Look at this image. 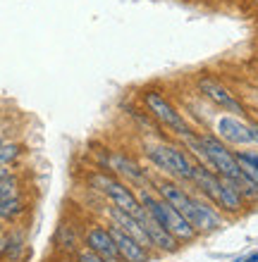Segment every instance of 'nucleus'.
<instances>
[{
  "label": "nucleus",
  "mask_w": 258,
  "mask_h": 262,
  "mask_svg": "<svg viewBox=\"0 0 258 262\" xmlns=\"http://www.w3.org/2000/svg\"><path fill=\"white\" fill-rule=\"evenodd\" d=\"M84 246L91 250H96L101 257H120L117 255V246L112 241L110 227L108 224H101V222H93L84 229Z\"/></svg>",
  "instance_id": "nucleus-11"
},
{
  "label": "nucleus",
  "mask_w": 258,
  "mask_h": 262,
  "mask_svg": "<svg viewBox=\"0 0 258 262\" xmlns=\"http://www.w3.org/2000/svg\"><path fill=\"white\" fill-rule=\"evenodd\" d=\"M74 262H105V257H101L96 250H91V248H86V246H82V248L74 253Z\"/></svg>",
  "instance_id": "nucleus-17"
},
{
  "label": "nucleus",
  "mask_w": 258,
  "mask_h": 262,
  "mask_svg": "<svg viewBox=\"0 0 258 262\" xmlns=\"http://www.w3.org/2000/svg\"><path fill=\"white\" fill-rule=\"evenodd\" d=\"M242 262H258V253H253V255H249L246 260H242Z\"/></svg>",
  "instance_id": "nucleus-20"
},
{
  "label": "nucleus",
  "mask_w": 258,
  "mask_h": 262,
  "mask_svg": "<svg viewBox=\"0 0 258 262\" xmlns=\"http://www.w3.org/2000/svg\"><path fill=\"white\" fill-rule=\"evenodd\" d=\"M213 134H215L220 141L234 148V150H242V148H253V136H251V126H249V119L246 117H237V115H217L215 122H213Z\"/></svg>",
  "instance_id": "nucleus-8"
},
{
  "label": "nucleus",
  "mask_w": 258,
  "mask_h": 262,
  "mask_svg": "<svg viewBox=\"0 0 258 262\" xmlns=\"http://www.w3.org/2000/svg\"><path fill=\"white\" fill-rule=\"evenodd\" d=\"M93 167L120 177L132 188H151L153 186V179L158 177L153 169H148V165H141L132 152L112 150V148L101 150V155L93 160Z\"/></svg>",
  "instance_id": "nucleus-3"
},
{
  "label": "nucleus",
  "mask_w": 258,
  "mask_h": 262,
  "mask_svg": "<svg viewBox=\"0 0 258 262\" xmlns=\"http://www.w3.org/2000/svg\"><path fill=\"white\" fill-rule=\"evenodd\" d=\"M108 227H110L112 241H115V246H117V255L125 262H148L151 257H153L151 250H146L136 238H132V236L127 234V231H122V229L115 227V224H110V222H108Z\"/></svg>",
  "instance_id": "nucleus-12"
},
{
  "label": "nucleus",
  "mask_w": 258,
  "mask_h": 262,
  "mask_svg": "<svg viewBox=\"0 0 258 262\" xmlns=\"http://www.w3.org/2000/svg\"><path fill=\"white\" fill-rule=\"evenodd\" d=\"M105 262H125V260H122V257H108Z\"/></svg>",
  "instance_id": "nucleus-22"
},
{
  "label": "nucleus",
  "mask_w": 258,
  "mask_h": 262,
  "mask_svg": "<svg viewBox=\"0 0 258 262\" xmlns=\"http://www.w3.org/2000/svg\"><path fill=\"white\" fill-rule=\"evenodd\" d=\"M251 126V136H253V148H258V119H249Z\"/></svg>",
  "instance_id": "nucleus-18"
},
{
  "label": "nucleus",
  "mask_w": 258,
  "mask_h": 262,
  "mask_svg": "<svg viewBox=\"0 0 258 262\" xmlns=\"http://www.w3.org/2000/svg\"><path fill=\"white\" fill-rule=\"evenodd\" d=\"M141 158L146 160V165L153 169L158 177L174 179L180 184L191 181L196 160L191 152L177 141V138H144L141 141Z\"/></svg>",
  "instance_id": "nucleus-1"
},
{
  "label": "nucleus",
  "mask_w": 258,
  "mask_h": 262,
  "mask_svg": "<svg viewBox=\"0 0 258 262\" xmlns=\"http://www.w3.org/2000/svg\"><path fill=\"white\" fill-rule=\"evenodd\" d=\"M213 205H215L225 217H237V214H242L246 207H249V203H246L242 191H239L237 181L220 177V191H217V198Z\"/></svg>",
  "instance_id": "nucleus-10"
},
{
  "label": "nucleus",
  "mask_w": 258,
  "mask_h": 262,
  "mask_svg": "<svg viewBox=\"0 0 258 262\" xmlns=\"http://www.w3.org/2000/svg\"><path fill=\"white\" fill-rule=\"evenodd\" d=\"M136 220L141 222V227L146 229V234H148V238H151V243H153L155 253H174V250H180L182 243L177 241V238H174V236L170 234L168 229L163 227L161 222L155 220L144 205H141V212L136 214Z\"/></svg>",
  "instance_id": "nucleus-9"
},
{
  "label": "nucleus",
  "mask_w": 258,
  "mask_h": 262,
  "mask_svg": "<svg viewBox=\"0 0 258 262\" xmlns=\"http://www.w3.org/2000/svg\"><path fill=\"white\" fill-rule=\"evenodd\" d=\"M24 212H27V200L22 193L14 195V198L0 200V222H14Z\"/></svg>",
  "instance_id": "nucleus-14"
},
{
  "label": "nucleus",
  "mask_w": 258,
  "mask_h": 262,
  "mask_svg": "<svg viewBox=\"0 0 258 262\" xmlns=\"http://www.w3.org/2000/svg\"><path fill=\"white\" fill-rule=\"evenodd\" d=\"M5 246H7V241L3 238V236H0V253H5Z\"/></svg>",
  "instance_id": "nucleus-21"
},
{
  "label": "nucleus",
  "mask_w": 258,
  "mask_h": 262,
  "mask_svg": "<svg viewBox=\"0 0 258 262\" xmlns=\"http://www.w3.org/2000/svg\"><path fill=\"white\" fill-rule=\"evenodd\" d=\"M199 141H201V148H203L206 167H210L215 174L232 181H239L244 177V172H242V167L237 162L234 148H230L225 141H220L210 129H199Z\"/></svg>",
  "instance_id": "nucleus-6"
},
{
  "label": "nucleus",
  "mask_w": 258,
  "mask_h": 262,
  "mask_svg": "<svg viewBox=\"0 0 258 262\" xmlns=\"http://www.w3.org/2000/svg\"><path fill=\"white\" fill-rule=\"evenodd\" d=\"M55 246L63 253H77L84 246V234H79V227L72 220L60 222V227L55 229Z\"/></svg>",
  "instance_id": "nucleus-13"
},
{
  "label": "nucleus",
  "mask_w": 258,
  "mask_h": 262,
  "mask_svg": "<svg viewBox=\"0 0 258 262\" xmlns=\"http://www.w3.org/2000/svg\"><path fill=\"white\" fill-rule=\"evenodd\" d=\"M196 93L210 103L215 110L225 112V115H237V117H246V105L244 100L234 93L225 81H220L213 74H199L196 76Z\"/></svg>",
  "instance_id": "nucleus-7"
},
{
  "label": "nucleus",
  "mask_w": 258,
  "mask_h": 262,
  "mask_svg": "<svg viewBox=\"0 0 258 262\" xmlns=\"http://www.w3.org/2000/svg\"><path fill=\"white\" fill-rule=\"evenodd\" d=\"M139 105L153 117V122L161 126L170 138H182V136H187V134L194 131L191 122H189V119L184 117V112L170 100V96H165V91L153 89V86L141 89L139 91Z\"/></svg>",
  "instance_id": "nucleus-2"
},
{
  "label": "nucleus",
  "mask_w": 258,
  "mask_h": 262,
  "mask_svg": "<svg viewBox=\"0 0 258 262\" xmlns=\"http://www.w3.org/2000/svg\"><path fill=\"white\" fill-rule=\"evenodd\" d=\"M12 172V167H7V165H0V179H5V177H10Z\"/></svg>",
  "instance_id": "nucleus-19"
},
{
  "label": "nucleus",
  "mask_w": 258,
  "mask_h": 262,
  "mask_svg": "<svg viewBox=\"0 0 258 262\" xmlns=\"http://www.w3.org/2000/svg\"><path fill=\"white\" fill-rule=\"evenodd\" d=\"M24 155V145L17 143V141H5L0 145V165L14 167L19 162V158Z\"/></svg>",
  "instance_id": "nucleus-15"
},
{
  "label": "nucleus",
  "mask_w": 258,
  "mask_h": 262,
  "mask_svg": "<svg viewBox=\"0 0 258 262\" xmlns=\"http://www.w3.org/2000/svg\"><path fill=\"white\" fill-rule=\"evenodd\" d=\"M3 143H5V138H3V136H0V145H3Z\"/></svg>",
  "instance_id": "nucleus-23"
},
{
  "label": "nucleus",
  "mask_w": 258,
  "mask_h": 262,
  "mask_svg": "<svg viewBox=\"0 0 258 262\" xmlns=\"http://www.w3.org/2000/svg\"><path fill=\"white\" fill-rule=\"evenodd\" d=\"M86 184H89V191H96L108 205L120 207V210H125V212L134 214V217L141 212V200L136 188H132L127 181H122L115 174L93 167L86 174Z\"/></svg>",
  "instance_id": "nucleus-4"
},
{
  "label": "nucleus",
  "mask_w": 258,
  "mask_h": 262,
  "mask_svg": "<svg viewBox=\"0 0 258 262\" xmlns=\"http://www.w3.org/2000/svg\"><path fill=\"white\" fill-rule=\"evenodd\" d=\"M22 193V181L17 174H10L5 179H0V200L14 198V195Z\"/></svg>",
  "instance_id": "nucleus-16"
},
{
  "label": "nucleus",
  "mask_w": 258,
  "mask_h": 262,
  "mask_svg": "<svg viewBox=\"0 0 258 262\" xmlns=\"http://www.w3.org/2000/svg\"><path fill=\"white\" fill-rule=\"evenodd\" d=\"M136 193H139L141 205L146 207L148 212L153 214L155 220L161 222L163 227L168 229L170 234H172L174 238L182 243V246L199 238V231H196V229L189 224L187 217H184V214H182L177 207H172L170 203H165L161 195L155 193L153 188H136Z\"/></svg>",
  "instance_id": "nucleus-5"
}]
</instances>
